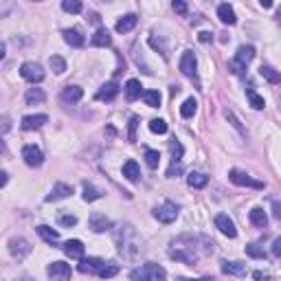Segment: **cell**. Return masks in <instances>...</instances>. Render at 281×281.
I'll use <instances>...</instances> for the list:
<instances>
[{
  "label": "cell",
  "instance_id": "25",
  "mask_svg": "<svg viewBox=\"0 0 281 281\" xmlns=\"http://www.w3.org/2000/svg\"><path fill=\"white\" fill-rule=\"evenodd\" d=\"M38 235H40V238L46 241V244H53L55 246L57 241H60V233H57V231H53L51 226H38Z\"/></svg>",
  "mask_w": 281,
  "mask_h": 281
},
{
  "label": "cell",
  "instance_id": "21",
  "mask_svg": "<svg viewBox=\"0 0 281 281\" xmlns=\"http://www.w3.org/2000/svg\"><path fill=\"white\" fill-rule=\"evenodd\" d=\"M110 42H112V38H110V31H108L106 27L97 29L95 36H92V40H90L92 46H110Z\"/></svg>",
  "mask_w": 281,
  "mask_h": 281
},
{
  "label": "cell",
  "instance_id": "39",
  "mask_svg": "<svg viewBox=\"0 0 281 281\" xmlns=\"http://www.w3.org/2000/svg\"><path fill=\"white\" fill-rule=\"evenodd\" d=\"M97 275H99L101 279H112L115 275H119V266H117V264H108V266L103 264V268Z\"/></svg>",
  "mask_w": 281,
  "mask_h": 281
},
{
  "label": "cell",
  "instance_id": "47",
  "mask_svg": "<svg viewBox=\"0 0 281 281\" xmlns=\"http://www.w3.org/2000/svg\"><path fill=\"white\" fill-rule=\"evenodd\" d=\"M180 171H182L180 162H171V167L167 169V176H169V178H176V174H180Z\"/></svg>",
  "mask_w": 281,
  "mask_h": 281
},
{
  "label": "cell",
  "instance_id": "24",
  "mask_svg": "<svg viewBox=\"0 0 281 281\" xmlns=\"http://www.w3.org/2000/svg\"><path fill=\"white\" fill-rule=\"evenodd\" d=\"M250 222H253L257 229H266V224H268V215H266V211L261 209V206H255V209H250Z\"/></svg>",
  "mask_w": 281,
  "mask_h": 281
},
{
  "label": "cell",
  "instance_id": "38",
  "mask_svg": "<svg viewBox=\"0 0 281 281\" xmlns=\"http://www.w3.org/2000/svg\"><path fill=\"white\" fill-rule=\"evenodd\" d=\"M246 255L255 259H266V250L259 244H246Z\"/></svg>",
  "mask_w": 281,
  "mask_h": 281
},
{
  "label": "cell",
  "instance_id": "5",
  "mask_svg": "<svg viewBox=\"0 0 281 281\" xmlns=\"http://www.w3.org/2000/svg\"><path fill=\"white\" fill-rule=\"evenodd\" d=\"M229 178L233 185H238V187H250V189H264V182H259V180H253L246 171H240V169H231L229 171Z\"/></svg>",
  "mask_w": 281,
  "mask_h": 281
},
{
  "label": "cell",
  "instance_id": "10",
  "mask_svg": "<svg viewBox=\"0 0 281 281\" xmlns=\"http://www.w3.org/2000/svg\"><path fill=\"white\" fill-rule=\"evenodd\" d=\"M22 159H24V162H27L29 167H40L42 162H44V154H42L40 147L27 145V147L22 150Z\"/></svg>",
  "mask_w": 281,
  "mask_h": 281
},
{
  "label": "cell",
  "instance_id": "49",
  "mask_svg": "<svg viewBox=\"0 0 281 281\" xmlns=\"http://www.w3.org/2000/svg\"><path fill=\"white\" fill-rule=\"evenodd\" d=\"M9 127H11V123H9L7 117H2V119H0V134H4V132H7Z\"/></svg>",
  "mask_w": 281,
  "mask_h": 281
},
{
  "label": "cell",
  "instance_id": "37",
  "mask_svg": "<svg viewBox=\"0 0 281 281\" xmlns=\"http://www.w3.org/2000/svg\"><path fill=\"white\" fill-rule=\"evenodd\" d=\"M169 152H171V162H180L182 161V143L180 141H169Z\"/></svg>",
  "mask_w": 281,
  "mask_h": 281
},
{
  "label": "cell",
  "instance_id": "13",
  "mask_svg": "<svg viewBox=\"0 0 281 281\" xmlns=\"http://www.w3.org/2000/svg\"><path fill=\"white\" fill-rule=\"evenodd\" d=\"M68 196H73V187L66 185V182H57V185H53L51 194H48L44 200H46V202H57V200L68 198Z\"/></svg>",
  "mask_w": 281,
  "mask_h": 281
},
{
  "label": "cell",
  "instance_id": "1",
  "mask_svg": "<svg viewBox=\"0 0 281 281\" xmlns=\"http://www.w3.org/2000/svg\"><path fill=\"white\" fill-rule=\"evenodd\" d=\"M213 241L204 235H182V238H176L171 241L169 248V257L185 261L187 266H196V261L200 257H206V255L213 253Z\"/></svg>",
  "mask_w": 281,
  "mask_h": 281
},
{
  "label": "cell",
  "instance_id": "8",
  "mask_svg": "<svg viewBox=\"0 0 281 281\" xmlns=\"http://www.w3.org/2000/svg\"><path fill=\"white\" fill-rule=\"evenodd\" d=\"M9 253L16 259H24L29 253H31V246L24 238H11L9 240Z\"/></svg>",
  "mask_w": 281,
  "mask_h": 281
},
{
  "label": "cell",
  "instance_id": "33",
  "mask_svg": "<svg viewBox=\"0 0 281 281\" xmlns=\"http://www.w3.org/2000/svg\"><path fill=\"white\" fill-rule=\"evenodd\" d=\"M143 101H145L150 108H159L162 97H161L159 90H143Z\"/></svg>",
  "mask_w": 281,
  "mask_h": 281
},
{
  "label": "cell",
  "instance_id": "12",
  "mask_svg": "<svg viewBox=\"0 0 281 281\" xmlns=\"http://www.w3.org/2000/svg\"><path fill=\"white\" fill-rule=\"evenodd\" d=\"M196 66H198L196 53L194 51H185V53H182V57H180V71H182V75L194 77L196 75Z\"/></svg>",
  "mask_w": 281,
  "mask_h": 281
},
{
  "label": "cell",
  "instance_id": "2",
  "mask_svg": "<svg viewBox=\"0 0 281 281\" xmlns=\"http://www.w3.org/2000/svg\"><path fill=\"white\" fill-rule=\"evenodd\" d=\"M117 246H119V253L123 255V259L134 261L139 255V238H136V231L130 224H123L115 235Z\"/></svg>",
  "mask_w": 281,
  "mask_h": 281
},
{
  "label": "cell",
  "instance_id": "44",
  "mask_svg": "<svg viewBox=\"0 0 281 281\" xmlns=\"http://www.w3.org/2000/svg\"><path fill=\"white\" fill-rule=\"evenodd\" d=\"M229 71L233 73V75H241V73L246 71V66H244V64H240L238 60H231L229 62Z\"/></svg>",
  "mask_w": 281,
  "mask_h": 281
},
{
  "label": "cell",
  "instance_id": "46",
  "mask_svg": "<svg viewBox=\"0 0 281 281\" xmlns=\"http://www.w3.org/2000/svg\"><path fill=\"white\" fill-rule=\"evenodd\" d=\"M171 7H174V11H176V13H180V16H187V4L182 2V0H176V2L171 4Z\"/></svg>",
  "mask_w": 281,
  "mask_h": 281
},
{
  "label": "cell",
  "instance_id": "34",
  "mask_svg": "<svg viewBox=\"0 0 281 281\" xmlns=\"http://www.w3.org/2000/svg\"><path fill=\"white\" fill-rule=\"evenodd\" d=\"M246 97H248V101H250V106L255 108V110H264V106H266V101H264V97H259L257 92L253 90V88H246Z\"/></svg>",
  "mask_w": 281,
  "mask_h": 281
},
{
  "label": "cell",
  "instance_id": "40",
  "mask_svg": "<svg viewBox=\"0 0 281 281\" xmlns=\"http://www.w3.org/2000/svg\"><path fill=\"white\" fill-rule=\"evenodd\" d=\"M62 9L66 13H80L81 9H83V4L80 2V0H64L62 2Z\"/></svg>",
  "mask_w": 281,
  "mask_h": 281
},
{
  "label": "cell",
  "instance_id": "3",
  "mask_svg": "<svg viewBox=\"0 0 281 281\" xmlns=\"http://www.w3.org/2000/svg\"><path fill=\"white\" fill-rule=\"evenodd\" d=\"M132 281H165L167 279V273H165V268L159 264H145V266H141V268H136V270H132Z\"/></svg>",
  "mask_w": 281,
  "mask_h": 281
},
{
  "label": "cell",
  "instance_id": "52",
  "mask_svg": "<svg viewBox=\"0 0 281 281\" xmlns=\"http://www.w3.org/2000/svg\"><path fill=\"white\" fill-rule=\"evenodd\" d=\"M174 281H213L211 277H202V279H187V277H176Z\"/></svg>",
  "mask_w": 281,
  "mask_h": 281
},
{
  "label": "cell",
  "instance_id": "19",
  "mask_svg": "<svg viewBox=\"0 0 281 281\" xmlns=\"http://www.w3.org/2000/svg\"><path fill=\"white\" fill-rule=\"evenodd\" d=\"M64 42L75 46V48H81L86 40H83V33L80 29H66V31H64Z\"/></svg>",
  "mask_w": 281,
  "mask_h": 281
},
{
  "label": "cell",
  "instance_id": "16",
  "mask_svg": "<svg viewBox=\"0 0 281 281\" xmlns=\"http://www.w3.org/2000/svg\"><path fill=\"white\" fill-rule=\"evenodd\" d=\"M62 248H64V253H66V257H71V259H81L83 257V244L80 240H68Z\"/></svg>",
  "mask_w": 281,
  "mask_h": 281
},
{
  "label": "cell",
  "instance_id": "27",
  "mask_svg": "<svg viewBox=\"0 0 281 281\" xmlns=\"http://www.w3.org/2000/svg\"><path fill=\"white\" fill-rule=\"evenodd\" d=\"M81 97H83V90L80 86H66L64 88V92H62V99L68 101V103H77Z\"/></svg>",
  "mask_w": 281,
  "mask_h": 281
},
{
  "label": "cell",
  "instance_id": "53",
  "mask_svg": "<svg viewBox=\"0 0 281 281\" xmlns=\"http://www.w3.org/2000/svg\"><path fill=\"white\" fill-rule=\"evenodd\" d=\"M273 209H275V218H279V215H281V206H279V202H273Z\"/></svg>",
  "mask_w": 281,
  "mask_h": 281
},
{
  "label": "cell",
  "instance_id": "15",
  "mask_svg": "<svg viewBox=\"0 0 281 281\" xmlns=\"http://www.w3.org/2000/svg\"><path fill=\"white\" fill-rule=\"evenodd\" d=\"M46 121H48L46 115H29V117H24V119H22V130H27V132L40 130Z\"/></svg>",
  "mask_w": 281,
  "mask_h": 281
},
{
  "label": "cell",
  "instance_id": "29",
  "mask_svg": "<svg viewBox=\"0 0 281 281\" xmlns=\"http://www.w3.org/2000/svg\"><path fill=\"white\" fill-rule=\"evenodd\" d=\"M141 81L139 80H130L125 83V97H127V101H134V99H139V97L143 95V90H141Z\"/></svg>",
  "mask_w": 281,
  "mask_h": 281
},
{
  "label": "cell",
  "instance_id": "18",
  "mask_svg": "<svg viewBox=\"0 0 281 281\" xmlns=\"http://www.w3.org/2000/svg\"><path fill=\"white\" fill-rule=\"evenodd\" d=\"M222 273L233 277H246V266L240 261H222Z\"/></svg>",
  "mask_w": 281,
  "mask_h": 281
},
{
  "label": "cell",
  "instance_id": "36",
  "mask_svg": "<svg viewBox=\"0 0 281 281\" xmlns=\"http://www.w3.org/2000/svg\"><path fill=\"white\" fill-rule=\"evenodd\" d=\"M259 75L264 77V80H268L270 83H279V80H281V75L275 71L273 66H261L259 68Z\"/></svg>",
  "mask_w": 281,
  "mask_h": 281
},
{
  "label": "cell",
  "instance_id": "4",
  "mask_svg": "<svg viewBox=\"0 0 281 281\" xmlns=\"http://www.w3.org/2000/svg\"><path fill=\"white\" fill-rule=\"evenodd\" d=\"M154 218L162 222V224H171V222L178 218V206L174 202H162L161 206L154 209Z\"/></svg>",
  "mask_w": 281,
  "mask_h": 281
},
{
  "label": "cell",
  "instance_id": "20",
  "mask_svg": "<svg viewBox=\"0 0 281 281\" xmlns=\"http://www.w3.org/2000/svg\"><path fill=\"white\" fill-rule=\"evenodd\" d=\"M136 22H139V18L134 16V13H127V16H123L119 22H117V33H130L132 29L136 27Z\"/></svg>",
  "mask_w": 281,
  "mask_h": 281
},
{
  "label": "cell",
  "instance_id": "45",
  "mask_svg": "<svg viewBox=\"0 0 281 281\" xmlns=\"http://www.w3.org/2000/svg\"><path fill=\"white\" fill-rule=\"evenodd\" d=\"M136 125H139V117H132V119H130V134H127V136H130V141H136V134H134Z\"/></svg>",
  "mask_w": 281,
  "mask_h": 281
},
{
  "label": "cell",
  "instance_id": "32",
  "mask_svg": "<svg viewBox=\"0 0 281 281\" xmlns=\"http://www.w3.org/2000/svg\"><path fill=\"white\" fill-rule=\"evenodd\" d=\"M196 110H198V101L194 99V97H189V99H185V103L180 106V115L185 117V119H191V117L196 115Z\"/></svg>",
  "mask_w": 281,
  "mask_h": 281
},
{
  "label": "cell",
  "instance_id": "14",
  "mask_svg": "<svg viewBox=\"0 0 281 281\" xmlns=\"http://www.w3.org/2000/svg\"><path fill=\"white\" fill-rule=\"evenodd\" d=\"M117 95H119V83L117 81H106L99 90H97V99L99 101H112Z\"/></svg>",
  "mask_w": 281,
  "mask_h": 281
},
{
  "label": "cell",
  "instance_id": "51",
  "mask_svg": "<svg viewBox=\"0 0 281 281\" xmlns=\"http://www.w3.org/2000/svg\"><path fill=\"white\" fill-rule=\"evenodd\" d=\"M253 277L257 279V281H266V279H270V275H268V273H261V270H257V273H253Z\"/></svg>",
  "mask_w": 281,
  "mask_h": 281
},
{
  "label": "cell",
  "instance_id": "48",
  "mask_svg": "<svg viewBox=\"0 0 281 281\" xmlns=\"http://www.w3.org/2000/svg\"><path fill=\"white\" fill-rule=\"evenodd\" d=\"M273 255H275V257H279V255H281V238H277L273 241Z\"/></svg>",
  "mask_w": 281,
  "mask_h": 281
},
{
  "label": "cell",
  "instance_id": "31",
  "mask_svg": "<svg viewBox=\"0 0 281 281\" xmlns=\"http://www.w3.org/2000/svg\"><path fill=\"white\" fill-rule=\"evenodd\" d=\"M206 176L200 174V171H189V176H187V185L191 187V189H202V187L206 185Z\"/></svg>",
  "mask_w": 281,
  "mask_h": 281
},
{
  "label": "cell",
  "instance_id": "11",
  "mask_svg": "<svg viewBox=\"0 0 281 281\" xmlns=\"http://www.w3.org/2000/svg\"><path fill=\"white\" fill-rule=\"evenodd\" d=\"M88 224H90V229L95 231V233H103V231L112 229V220L108 218L106 213H99V211H95V213L90 215V220H88Z\"/></svg>",
  "mask_w": 281,
  "mask_h": 281
},
{
  "label": "cell",
  "instance_id": "35",
  "mask_svg": "<svg viewBox=\"0 0 281 281\" xmlns=\"http://www.w3.org/2000/svg\"><path fill=\"white\" fill-rule=\"evenodd\" d=\"M48 66L53 68V73H55V75L66 73V62H64L60 55H51V57H48Z\"/></svg>",
  "mask_w": 281,
  "mask_h": 281
},
{
  "label": "cell",
  "instance_id": "42",
  "mask_svg": "<svg viewBox=\"0 0 281 281\" xmlns=\"http://www.w3.org/2000/svg\"><path fill=\"white\" fill-rule=\"evenodd\" d=\"M57 224L60 226H66V229H71V226L77 224V218L73 213H60L57 215Z\"/></svg>",
  "mask_w": 281,
  "mask_h": 281
},
{
  "label": "cell",
  "instance_id": "9",
  "mask_svg": "<svg viewBox=\"0 0 281 281\" xmlns=\"http://www.w3.org/2000/svg\"><path fill=\"white\" fill-rule=\"evenodd\" d=\"M215 229H220V233H224L226 238H231V240L238 238V229H235L233 220H231L226 213L215 215Z\"/></svg>",
  "mask_w": 281,
  "mask_h": 281
},
{
  "label": "cell",
  "instance_id": "6",
  "mask_svg": "<svg viewBox=\"0 0 281 281\" xmlns=\"http://www.w3.org/2000/svg\"><path fill=\"white\" fill-rule=\"evenodd\" d=\"M20 75H22V80H27L31 83H40L44 80L42 66H40V64H36V62H24L20 66Z\"/></svg>",
  "mask_w": 281,
  "mask_h": 281
},
{
  "label": "cell",
  "instance_id": "7",
  "mask_svg": "<svg viewBox=\"0 0 281 281\" xmlns=\"http://www.w3.org/2000/svg\"><path fill=\"white\" fill-rule=\"evenodd\" d=\"M46 273L53 281H68L71 279V275H73V270H71V266H68L66 261H53V264H48Z\"/></svg>",
  "mask_w": 281,
  "mask_h": 281
},
{
  "label": "cell",
  "instance_id": "50",
  "mask_svg": "<svg viewBox=\"0 0 281 281\" xmlns=\"http://www.w3.org/2000/svg\"><path fill=\"white\" fill-rule=\"evenodd\" d=\"M198 40L206 44V42H211V40H213V36H211V33H209V31H202V33H200V36H198Z\"/></svg>",
  "mask_w": 281,
  "mask_h": 281
},
{
  "label": "cell",
  "instance_id": "30",
  "mask_svg": "<svg viewBox=\"0 0 281 281\" xmlns=\"http://www.w3.org/2000/svg\"><path fill=\"white\" fill-rule=\"evenodd\" d=\"M235 60L246 66L248 62L255 60V48H253V46H246V44H241V46L238 48V55H235Z\"/></svg>",
  "mask_w": 281,
  "mask_h": 281
},
{
  "label": "cell",
  "instance_id": "28",
  "mask_svg": "<svg viewBox=\"0 0 281 281\" xmlns=\"http://www.w3.org/2000/svg\"><path fill=\"white\" fill-rule=\"evenodd\" d=\"M218 18L224 24H235V22H238L235 11H233V7H231V4H220V7H218Z\"/></svg>",
  "mask_w": 281,
  "mask_h": 281
},
{
  "label": "cell",
  "instance_id": "41",
  "mask_svg": "<svg viewBox=\"0 0 281 281\" xmlns=\"http://www.w3.org/2000/svg\"><path fill=\"white\" fill-rule=\"evenodd\" d=\"M145 162L152 167V169H156V167L161 165V154L156 150H145Z\"/></svg>",
  "mask_w": 281,
  "mask_h": 281
},
{
  "label": "cell",
  "instance_id": "17",
  "mask_svg": "<svg viewBox=\"0 0 281 281\" xmlns=\"http://www.w3.org/2000/svg\"><path fill=\"white\" fill-rule=\"evenodd\" d=\"M101 268H103V259H99V257L81 259V264H80V273H83V275H95V273H99Z\"/></svg>",
  "mask_w": 281,
  "mask_h": 281
},
{
  "label": "cell",
  "instance_id": "43",
  "mask_svg": "<svg viewBox=\"0 0 281 281\" xmlns=\"http://www.w3.org/2000/svg\"><path fill=\"white\" fill-rule=\"evenodd\" d=\"M150 130L154 132V134H165V132H167V123L162 119H152L150 121Z\"/></svg>",
  "mask_w": 281,
  "mask_h": 281
},
{
  "label": "cell",
  "instance_id": "22",
  "mask_svg": "<svg viewBox=\"0 0 281 281\" xmlns=\"http://www.w3.org/2000/svg\"><path fill=\"white\" fill-rule=\"evenodd\" d=\"M24 101L27 106H36V103H44L46 101V92L42 88H29L27 95H24Z\"/></svg>",
  "mask_w": 281,
  "mask_h": 281
},
{
  "label": "cell",
  "instance_id": "23",
  "mask_svg": "<svg viewBox=\"0 0 281 281\" xmlns=\"http://www.w3.org/2000/svg\"><path fill=\"white\" fill-rule=\"evenodd\" d=\"M123 176H125L130 182H139V178H141L139 162H136V161H127L125 165H123Z\"/></svg>",
  "mask_w": 281,
  "mask_h": 281
},
{
  "label": "cell",
  "instance_id": "54",
  "mask_svg": "<svg viewBox=\"0 0 281 281\" xmlns=\"http://www.w3.org/2000/svg\"><path fill=\"white\" fill-rule=\"evenodd\" d=\"M7 185V174L4 171H0V187H4Z\"/></svg>",
  "mask_w": 281,
  "mask_h": 281
},
{
  "label": "cell",
  "instance_id": "26",
  "mask_svg": "<svg viewBox=\"0 0 281 281\" xmlns=\"http://www.w3.org/2000/svg\"><path fill=\"white\" fill-rule=\"evenodd\" d=\"M103 198V191L99 189V187H95L92 182H83V200L86 202H95Z\"/></svg>",
  "mask_w": 281,
  "mask_h": 281
},
{
  "label": "cell",
  "instance_id": "55",
  "mask_svg": "<svg viewBox=\"0 0 281 281\" xmlns=\"http://www.w3.org/2000/svg\"><path fill=\"white\" fill-rule=\"evenodd\" d=\"M4 51H7V46H4V44L0 42V60H2V57H4Z\"/></svg>",
  "mask_w": 281,
  "mask_h": 281
},
{
  "label": "cell",
  "instance_id": "56",
  "mask_svg": "<svg viewBox=\"0 0 281 281\" xmlns=\"http://www.w3.org/2000/svg\"><path fill=\"white\" fill-rule=\"evenodd\" d=\"M0 154H4V143H2V136H0Z\"/></svg>",
  "mask_w": 281,
  "mask_h": 281
}]
</instances>
